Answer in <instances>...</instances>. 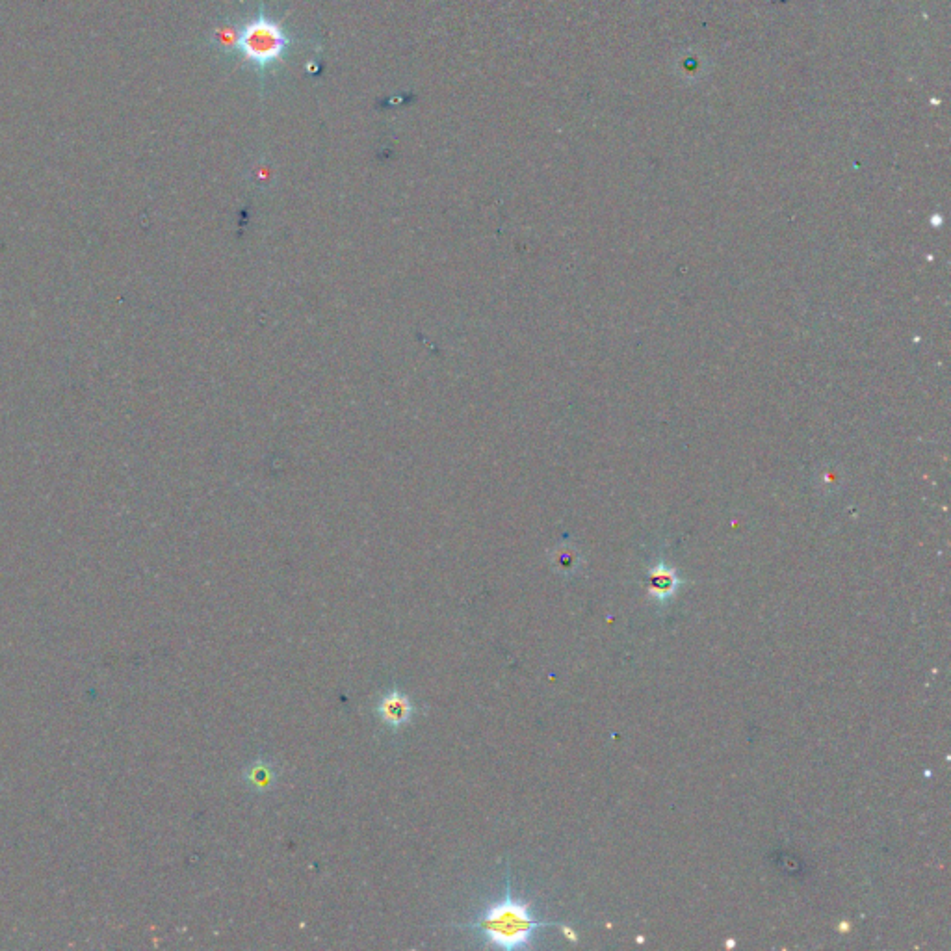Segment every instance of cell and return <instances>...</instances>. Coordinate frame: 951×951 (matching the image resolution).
I'll return each mask as SVG.
<instances>
[{
    "mask_svg": "<svg viewBox=\"0 0 951 951\" xmlns=\"http://www.w3.org/2000/svg\"><path fill=\"white\" fill-rule=\"evenodd\" d=\"M231 32V45L225 56L242 60L261 88H266L275 71L287 64L298 45L283 19L275 17L262 2L253 14L231 23Z\"/></svg>",
    "mask_w": 951,
    "mask_h": 951,
    "instance_id": "6da1fadb",
    "label": "cell"
},
{
    "mask_svg": "<svg viewBox=\"0 0 951 951\" xmlns=\"http://www.w3.org/2000/svg\"><path fill=\"white\" fill-rule=\"evenodd\" d=\"M550 925L558 924L539 918L532 903L513 892L511 868L506 864L504 896L487 903L469 924L457 927L474 933L487 948L513 951L534 948L537 933Z\"/></svg>",
    "mask_w": 951,
    "mask_h": 951,
    "instance_id": "7a4b0ae2",
    "label": "cell"
},
{
    "mask_svg": "<svg viewBox=\"0 0 951 951\" xmlns=\"http://www.w3.org/2000/svg\"><path fill=\"white\" fill-rule=\"evenodd\" d=\"M376 716L383 727L389 730L404 729L415 716V704L400 688H389L376 704Z\"/></svg>",
    "mask_w": 951,
    "mask_h": 951,
    "instance_id": "3957f363",
    "label": "cell"
},
{
    "mask_svg": "<svg viewBox=\"0 0 951 951\" xmlns=\"http://www.w3.org/2000/svg\"><path fill=\"white\" fill-rule=\"evenodd\" d=\"M684 584V580L680 578L677 569L669 567L664 561L656 563L654 567H651L649 571V576H647V589H649V597H651L656 604H669L671 600L677 597L680 587Z\"/></svg>",
    "mask_w": 951,
    "mask_h": 951,
    "instance_id": "277c9868",
    "label": "cell"
},
{
    "mask_svg": "<svg viewBox=\"0 0 951 951\" xmlns=\"http://www.w3.org/2000/svg\"><path fill=\"white\" fill-rule=\"evenodd\" d=\"M244 777L248 781L249 786L257 792H266L274 786L275 779H277V773H275V768L268 762V760H253L249 764L246 771H244Z\"/></svg>",
    "mask_w": 951,
    "mask_h": 951,
    "instance_id": "5b68a950",
    "label": "cell"
}]
</instances>
